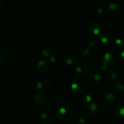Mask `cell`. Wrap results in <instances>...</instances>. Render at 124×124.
Here are the masks:
<instances>
[{
    "label": "cell",
    "instance_id": "obj_29",
    "mask_svg": "<svg viewBox=\"0 0 124 124\" xmlns=\"http://www.w3.org/2000/svg\"><path fill=\"white\" fill-rule=\"evenodd\" d=\"M57 104L58 106L62 107L63 106V104H64V102H63V99H62V98H58L57 101Z\"/></svg>",
    "mask_w": 124,
    "mask_h": 124
},
{
    "label": "cell",
    "instance_id": "obj_24",
    "mask_svg": "<svg viewBox=\"0 0 124 124\" xmlns=\"http://www.w3.org/2000/svg\"><path fill=\"white\" fill-rule=\"evenodd\" d=\"M83 100L86 102H90L92 101V97L89 94H84L83 96Z\"/></svg>",
    "mask_w": 124,
    "mask_h": 124
},
{
    "label": "cell",
    "instance_id": "obj_16",
    "mask_svg": "<svg viewBox=\"0 0 124 124\" xmlns=\"http://www.w3.org/2000/svg\"><path fill=\"white\" fill-rule=\"evenodd\" d=\"M50 122L49 115L46 113L41 114L38 118V124H49Z\"/></svg>",
    "mask_w": 124,
    "mask_h": 124
},
{
    "label": "cell",
    "instance_id": "obj_19",
    "mask_svg": "<svg viewBox=\"0 0 124 124\" xmlns=\"http://www.w3.org/2000/svg\"><path fill=\"white\" fill-rule=\"evenodd\" d=\"M107 77H108V78L109 79L112 80V81H114V80H115L117 78L118 75L115 70H111L107 73Z\"/></svg>",
    "mask_w": 124,
    "mask_h": 124
},
{
    "label": "cell",
    "instance_id": "obj_21",
    "mask_svg": "<svg viewBox=\"0 0 124 124\" xmlns=\"http://www.w3.org/2000/svg\"><path fill=\"white\" fill-rule=\"evenodd\" d=\"M41 54L44 58H48L51 56V51L49 48H44L41 50Z\"/></svg>",
    "mask_w": 124,
    "mask_h": 124
},
{
    "label": "cell",
    "instance_id": "obj_5",
    "mask_svg": "<svg viewBox=\"0 0 124 124\" xmlns=\"http://www.w3.org/2000/svg\"><path fill=\"white\" fill-rule=\"evenodd\" d=\"M89 32L94 35H97L100 33L101 27L98 23L96 22H92L89 24L88 27Z\"/></svg>",
    "mask_w": 124,
    "mask_h": 124
},
{
    "label": "cell",
    "instance_id": "obj_10",
    "mask_svg": "<svg viewBox=\"0 0 124 124\" xmlns=\"http://www.w3.org/2000/svg\"><path fill=\"white\" fill-rule=\"evenodd\" d=\"M98 110L99 109H98L97 105H96V104H94V103H92V104H89L86 107V112L89 116H93L98 112Z\"/></svg>",
    "mask_w": 124,
    "mask_h": 124
},
{
    "label": "cell",
    "instance_id": "obj_15",
    "mask_svg": "<svg viewBox=\"0 0 124 124\" xmlns=\"http://www.w3.org/2000/svg\"><path fill=\"white\" fill-rule=\"evenodd\" d=\"M68 112L67 110L64 107H60L57 110L56 112V116L59 119H64L67 117Z\"/></svg>",
    "mask_w": 124,
    "mask_h": 124
},
{
    "label": "cell",
    "instance_id": "obj_6",
    "mask_svg": "<svg viewBox=\"0 0 124 124\" xmlns=\"http://www.w3.org/2000/svg\"><path fill=\"white\" fill-rule=\"evenodd\" d=\"M64 61L68 65H71L77 64L78 61V56L75 53H69L64 57Z\"/></svg>",
    "mask_w": 124,
    "mask_h": 124
},
{
    "label": "cell",
    "instance_id": "obj_25",
    "mask_svg": "<svg viewBox=\"0 0 124 124\" xmlns=\"http://www.w3.org/2000/svg\"><path fill=\"white\" fill-rule=\"evenodd\" d=\"M98 63L97 62V61L92 62L91 63V64H90V68L93 70L98 69Z\"/></svg>",
    "mask_w": 124,
    "mask_h": 124
},
{
    "label": "cell",
    "instance_id": "obj_1",
    "mask_svg": "<svg viewBox=\"0 0 124 124\" xmlns=\"http://www.w3.org/2000/svg\"><path fill=\"white\" fill-rule=\"evenodd\" d=\"M32 98L34 102L40 106H46L49 101L48 98L41 93H33Z\"/></svg>",
    "mask_w": 124,
    "mask_h": 124
},
{
    "label": "cell",
    "instance_id": "obj_13",
    "mask_svg": "<svg viewBox=\"0 0 124 124\" xmlns=\"http://www.w3.org/2000/svg\"><path fill=\"white\" fill-rule=\"evenodd\" d=\"M113 113L117 117H122L124 116V105L119 104L116 105L113 110Z\"/></svg>",
    "mask_w": 124,
    "mask_h": 124
},
{
    "label": "cell",
    "instance_id": "obj_32",
    "mask_svg": "<svg viewBox=\"0 0 124 124\" xmlns=\"http://www.w3.org/2000/svg\"><path fill=\"white\" fill-rule=\"evenodd\" d=\"M5 2H6V0H0V7L5 3Z\"/></svg>",
    "mask_w": 124,
    "mask_h": 124
},
{
    "label": "cell",
    "instance_id": "obj_12",
    "mask_svg": "<svg viewBox=\"0 0 124 124\" xmlns=\"http://www.w3.org/2000/svg\"><path fill=\"white\" fill-rule=\"evenodd\" d=\"M80 55L83 59H88L91 55V50L88 46H84L80 49Z\"/></svg>",
    "mask_w": 124,
    "mask_h": 124
},
{
    "label": "cell",
    "instance_id": "obj_28",
    "mask_svg": "<svg viewBox=\"0 0 124 124\" xmlns=\"http://www.w3.org/2000/svg\"><path fill=\"white\" fill-rule=\"evenodd\" d=\"M75 124H86V121L84 119H79L75 122Z\"/></svg>",
    "mask_w": 124,
    "mask_h": 124
},
{
    "label": "cell",
    "instance_id": "obj_14",
    "mask_svg": "<svg viewBox=\"0 0 124 124\" xmlns=\"http://www.w3.org/2000/svg\"><path fill=\"white\" fill-rule=\"evenodd\" d=\"M32 88L34 90L35 92L36 93H41L43 92L44 90V86L42 82L41 81H38V80H36V81H34L32 84Z\"/></svg>",
    "mask_w": 124,
    "mask_h": 124
},
{
    "label": "cell",
    "instance_id": "obj_4",
    "mask_svg": "<svg viewBox=\"0 0 124 124\" xmlns=\"http://www.w3.org/2000/svg\"><path fill=\"white\" fill-rule=\"evenodd\" d=\"M115 96L111 93H108L105 94L102 99V103L105 107H110L115 102Z\"/></svg>",
    "mask_w": 124,
    "mask_h": 124
},
{
    "label": "cell",
    "instance_id": "obj_20",
    "mask_svg": "<svg viewBox=\"0 0 124 124\" xmlns=\"http://www.w3.org/2000/svg\"><path fill=\"white\" fill-rule=\"evenodd\" d=\"M100 40L103 44H108L110 41V36L106 33H102L100 36Z\"/></svg>",
    "mask_w": 124,
    "mask_h": 124
},
{
    "label": "cell",
    "instance_id": "obj_11",
    "mask_svg": "<svg viewBox=\"0 0 124 124\" xmlns=\"http://www.w3.org/2000/svg\"><path fill=\"white\" fill-rule=\"evenodd\" d=\"M114 61V56L112 53H107L103 55L102 57V61L103 62V65H111Z\"/></svg>",
    "mask_w": 124,
    "mask_h": 124
},
{
    "label": "cell",
    "instance_id": "obj_3",
    "mask_svg": "<svg viewBox=\"0 0 124 124\" xmlns=\"http://www.w3.org/2000/svg\"><path fill=\"white\" fill-rule=\"evenodd\" d=\"M75 71L81 76H85L89 72V67L85 63L78 62L75 66Z\"/></svg>",
    "mask_w": 124,
    "mask_h": 124
},
{
    "label": "cell",
    "instance_id": "obj_18",
    "mask_svg": "<svg viewBox=\"0 0 124 124\" xmlns=\"http://www.w3.org/2000/svg\"><path fill=\"white\" fill-rule=\"evenodd\" d=\"M96 12L98 15L101 16L103 14L105 11V6L102 2H97L96 5Z\"/></svg>",
    "mask_w": 124,
    "mask_h": 124
},
{
    "label": "cell",
    "instance_id": "obj_2",
    "mask_svg": "<svg viewBox=\"0 0 124 124\" xmlns=\"http://www.w3.org/2000/svg\"><path fill=\"white\" fill-rule=\"evenodd\" d=\"M120 12V6L116 3H111L106 8V14L109 18H114Z\"/></svg>",
    "mask_w": 124,
    "mask_h": 124
},
{
    "label": "cell",
    "instance_id": "obj_26",
    "mask_svg": "<svg viewBox=\"0 0 124 124\" xmlns=\"http://www.w3.org/2000/svg\"><path fill=\"white\" fill-rule=\"evenodd\" d=\"M115 43L116 44L117 46H122L124 43V40L122 38H117L115 40Z\"/></svg>",
    "mask_w": 124,
    "mask_h": 124
},
{
    "label": "cell",
    "instance_id": "obj_17",
    "mask_svg": "<svg viewBox=\"0 0 124 124\" xmlns=\"http://www.w3.org/2000/svg\"><path fill=\"white\" fill-rule=\"evenodd\" d=\"M113 85L117 92H124V82H122V81H114Z\"/></svg>",
    "mask_w": 124,
    "mask_h": 124
},
{
    "label": "cell",
    "instance_id": "obj_22",
    "mask_svg": "<svg viewBox=\"0 0 124 124\" xmlns=\"http://www.w3.org/2000/svg\"><path fill=\"white\" fill-rule=\"evenodd\" d=\"M96 46H97V41L95 39H91L89 40L88 42V46L90 48H94V47H96Z\"/></svg>",
    "mask_w": 124,
    "mask_h": 124
},
{
    "label": "cell",
    "instance_id": "obj_27",
    "mask_svg": "<svg viewBox=\"0 0 124 124\" xmlns=\"http://www.w3.org/2000/svg\"><path fill=\"white\" fill-rule=\"evenodd\" d=\"M49 61L52 63H55L57 61V56H55V55H51L49 57Z\"/></svg>",
    "mask_w": 124,
    "mask_h": 124
},
{
    "label": "cell",
    "instance_id": "obj_31",
    "mask_svg": "<svg viewBox=\"0 0 124 124\" xmlns=\"http://www.w3.org/2000/svg\"><path fill=\"white\" fill-rule=\"evenodd\" d=\"M120 56L122 57V58H124V49H122L121 51H120Z\"/></svg>",
    "mask_w": 124,
    "mask_h": 124
},
{
    "label": "cell",
    "instance_id": "obj_9",
    "mask_svg": "<svg viewBox=\"0 0 124 124\" xmlns=\"http://www.w3.org/2000/svg\"><path fill=\"white\" fill-rule=\"evenodd\" d=\"M102 76L97 71L93 70L89 73V79L93 84H98L102 81Z\"/></svg>",
    "mask_w": 124,
    "mask_h": 124
},
{
    "label": "cell",
    "instance_id": "obj_7",
    "mask_svg": "<svg viewBox=\"0 0 124 124\" xmlns=\"http://www.w3.org/2000/svg\"><path fill=\"white\" fill-rule=\"evenodd\" d=\"M50 67V64L46 60H40L36 65V70L40 73H43L47 71Z\"/></svg>",
    "mask_w": 124,
    "mask_h": 124
},
{
    "label": "cell",
    "instance_id": "obj_30",
    "mask_svg": "<svg viewBox=\"0 0 124 124\" xmlns=\"http://www.w3.org/2000/svg\"><path fill=\"white\" fill-rule=\"evenodd\" d=\"M98 112H100L102 114H104L106 112V110L104 108H100L99 110H98Z\"/></svg>",
    "mask_w": 124,
    "mask_h": 124
},
{
    "label": "cell",
    "instance_id": "obj_33",
    "mask_svg": "<svg viewBox=\"0 0 124 124\" xmlns=\"http://www.w3.org/2000/svg\"><path fill=\"white\" fill-rule=\"evenodd\" d=\"M2 79H3V78H2V76H1V75H0V84H1V82H2Z\"/></svg>",
    "mask_w": 124,
    "mask_h": 124
},
{
    "label": "cell",
    "instance_id": "obj_34",
    "mask_svg": "<svg viewBox=\"0 0 124 124\" xmlns=\"http://www.w3.org/2000/svg\"><path fill=\"white\" fill-rule=\"evenodd\" d=\"M2 8L0 7V14H1V13H2Z\"/></svg>",
    "mask_w": 124,
    "mask_h": 124
},
{
    "label": "cell",
    "instance_id": "obj_8",
    "mask_svg": "<svg viewBox=\"0 0 124 124\" xmlns=\"http://www.w3.org/2000/svg\"><path fill=\"white\" fill-rule=\"evenodd\" d=\"M71 90L74 93L78 95L85 94V87L83 85L79 83H73L71 85Z\"/></svg>",
    "mask_w": 124,
    "mask_h": 124
},
{
    "label": "cell",
    "instance_id": "obj_23",
    "mask_svg": "<svg viewBox=\"0 0 124 124\" xmlns=\"http://www.w3.org/2000/svg\"><path fill=\"white\" fill-rule=\"evenodd\" d=\"M43 84L44 88H49L52 85V81L49 79H46L43 82Z\"/></svg>",
    "mask_w": 124,
    "mask_h": 124
}]
</instances>
